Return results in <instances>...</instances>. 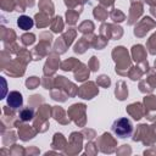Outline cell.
Returning a JSON list of instances; mask_svg holds the SVG:
<instances>
[{
    "label": "cell",
    "mask_w": 156,
    "mask_h": 156,
    "mask_svg": "<svg viewBox=\"0 0 156 156\" xmlns=\"http://www.w3.org/2000/svg\"><path fill=\"white\" fill-rule=\"evenodd\" d=\"M112 132L119 138H128L133 133V126L128 118H118L112 124Z\"/></svg>",
    "instance_id": "cell-1"
},
{
    "label": "cell",
    "mask_w": 156,
    "mask_h": 156,
    "mask_svg": "<svg viewBox=\"0 0 156 156\" xmlns=\"http://www.w3.org/2000/svg\"><path fill=\"white\" fill-rule=\"evenodd\" d=\"M23 104V98L18 91H11L7 96V105L12 108H18Z\"/></svg>",
    "instance_id": "cell-2"
},
{
    "label": "cell",
    "mask_w": 156,
    "mask_h": 156,
    "mask_svg": "<svg viewBox=\"0 0 156 156\" xmlns=\"http://www.w3.org/2000/svg\"><path fill=\"white\" fill-rule=\"evenodd\" d=\"M17 24H18V27H20L21 29L28 30V29H30V28L33 27L34 22H33V20H32L29 16L22 15V16H20V17L17 18Z\"/></svg>",
    "instance_id": "cell-3"
},
{
    "label": "cell",
    "mask_w": 156,
    "mask_h": 156,
    "mask_svg": "<svg viewBox=\"0 0 156 156\" xmlns=\"http://www.w3.org/2000/svg\"><path fill=\"white\" fill-rule=\"evenodd\" d=\"M21 117H22V119L23 121H29V119H32V117H33V111L32 110H23L22 112H21Z\"/></svg>",
    "instance_id": "cell-4"
}]
</instances>
